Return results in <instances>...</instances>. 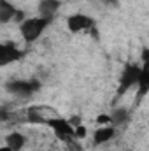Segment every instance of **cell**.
<instances>
[{
    "mask_svg": "<svg viewBox=\"0 0 149 151\" xmlns=\"http://www.w3.org/2000/svg\"><path fill=\"white\" fill-rule=\"evenodd\" d=\"M51 21H53V19H47V18H42V16L27 18V19L19 25V32H21V35L25 39V42H28V44L35 42V40L42 35V32L49 27Z\"/></svg>",
    "mask_w": 149,
    "mask_h": 151,
    "instance_id": "cell-1",
    "label": "cell"
},
{
    "mask_svg": "<svg viewBox=\"0 0 149 151\" xmlns=\"http://www.w3.org/2000/svg\"><path fill=\"white\" fill-rule=\"evenodd\" d=\"M142 72V65L140 63H126L123 72L119 76V84H117V95H125L130 88L139 84V77Z\"/></svg>",
    "mask_w": 149,
    "mask_h": 151,
    "instance_id": "cell-2",
    "label": "cell"
},
{
    "mask_svg": "<svg viewBox=\"0 0 149 151\" xmlns=\"http://www.w3.org/2000/svg\"><path fill=\"white\" fill-rule=\"evenodd\" d=\"M42 123L46 125V127H49L51 130H53V134L60 139V141H70L72 137H75V127L69 121V119H65V118H58V116H54V118H46V119H42Z\"/></svg>",
    "mask_w": 149,
    "mask_h": 151,
    "instance_id": "cell-3",
    "label": "cell"
},
{
    "mask_svg": "<svg viewBox=\"0 0 149 151\" xmlns=\"http://www.w3.org/2000/svg\"><path fill=\"white\" fill-rule=\"evenodd\" d=\"M40 81L37 79H16V81H9L5 84L7 91L18 95V97H32L34 93H37L40 90Z\"/></svg>",
    "mask_w": 149,
    "mask_h": 151,
    "instance_id": "cell-4",
    "label": "cell"
},
{
    "mask_svg": "<svg viewBox=\"0 0 149 151\" xmlns=\"http://www.w3.org/2000/svg\"><path fill=\"white\" fill-rule=\"evenodd\" d=\"M67 28L70 34H79V32H88L95 28V19L88 14L75 12L67 18Z\"/></svg>",
    "mask_w": 149,
    "mask_h": 151,
    "instance_id": "cell-5",
    "label": "cell"
},
{
    "mask_svg": "<svg viewBox=\"0 0 149 151\" xmlns=\"http://www.w3.org/2000/svg\"><path fill=\"white\" fill-rule=\"evenodd\" d=\"M23 58V51L12 42H5L0 46V65H9L12 62H19Z\"/></svg>",
    "mask_w": 149,
    "mask_h": 151,
    "instance_id": "cell-6",
    "label": "cell"
},
{
    "mask_svg": "<svg viewBox=\"0 0 149 151\" xmlns=\"http://www.w3.org/2000/svg\"><path fill=\"white\" fill-rule=\"evenodd\" d=\"M114 135H116V127L114 125L98 127L93 134V146H102V144L109 142L111 139H114Z\"/></svg>",
    "mask_w": 149,
    "mask_h": 151,
    "instance_id": "cell-7",
    "label": "cell"
},
{
    "mask_svg": "<svg viewBox=\"0 0 149 151\" xmlns=\"http://www.w3.org/2000/svg\"><path fill=\"white\" fill-rule=\"evenodd\" d=\"M60 5H62L60 0H40V2H39V7H37L39 9V16L47 18V19H53L54 14L58 12Z\"/></svg>",
    "mask_w": 149,
    "mask_h": 151,
    "instance_id": "cell-8",
    "label": "cell"
},
{
    "mask_svg": "<svg viewBox=\"0 0 149 151\" xmlns=\"http://www.w3.org/2000/svg\"><path fill=\"white\" fill-rule=\"evenodd\" d=\"M27 144V137L21 132H11L5 135V146H9L12 151H21Z\"/></svg>",
    "mask_w": 149,
    "mask_h": 151,
    "instance_id": "cell-9",
    "label": "cell"
},
{
    "mask_svg": "<svg viewBox=\"0 0 149 151\" xmlns=\"http://www.w3.org/2000/svg\"><path fill=\"white\" fill-rule=\"evenodd\" d=\"M18 12H19V11H18L11 2L0 0V21H2V23H9L11 19H16Z\"/></svg>",
    "mask_w": 149,
    "mask_h": 151,
    "instance_id": "cell-10",
    "label": "cell"
},
{
    "mask_svg": "<svg viewBox=\"0 0 149 151\" xmlns=\"http://www.w3.org/2000/svg\"><path fill=\"white\" fill-rule=\"evenodd\" d=\"M130 119V111L126 107H116L111 113V125L114 127H121Z\"/></svg>",
    "mask_w": 149,
    "mask_h": 151,
    "instance_id": "cell-11",
    "label": "cell"
},
{
    "mask_svg": "<svg viewBox=\"0 0 149 151\" xmlns=\"http://www.w3.org/2000/svg\"><path fill=\"white\" fill-rule=\"evenodd\" d=\"M140 65L144 70H149V47H144L140 51Z\"/></svg>",
    "mask_w": 149,
    "mask_h": 151,
    "instance_id": "cell-12",
    "label": "cell"
},
{
    "mask_svg": "<svg viewBox=\"0 0 149 151\" xmlns=\"http://www.w3.org/2000/svg\"><path fill=\"white\" fill-rule=\"evenodd\" d=\"M75 139H86V135H88V128L84 127V125H77L75 127Z\"/></svg>",
    "mask_w": 149,
    "mask_h": 151,
    "instance_id": "cell-13",
    "label": "cell"
},
{
    "mask_svg": "<svg viewBox=\"0 0 149 151\" xmlns=\"http://www.w3.org/2000/svg\"><path fill=\"white\" fill-rule=\"evenodd\" d=\"M97 123H98L100 127L111 125V114H98V116H97Z\"/></svg>",
    "mask_w": 149,
    "mask_h": 151,
    "instance_id": "cell-14",
    "label": "cell"
},
{
    "mask_svg": "<svg viewBox=\"0 0 149 151\" xmlns=\"http://www.w3.org/2000/svg\"><path fill=\"white\" fill-rule=\"evenodd\" d=\"M104 4H107V5H111V7H117L119 5V2L117 0H102Z\"/></svg>",
    "mask_w": 149,
    "mask_h": 151,
    "instance_id": "cell-15",
    "label": "cell"
},
{
    "mask_svg": "<svg viewBox=\"0 0 149 151\" xmlns=\"http://www.w3.org/2000/svg\"><path fill=\"white\" fill-rule=\"evenodd\" d=\"M0 151H12V150H11L9 146H2V148H0Z\"/></svg>",
    "mask_w": 149,
    "mask_h": 151,
    "instance_id": "cell-16",
    "label": "cell"
}]
</instances>
